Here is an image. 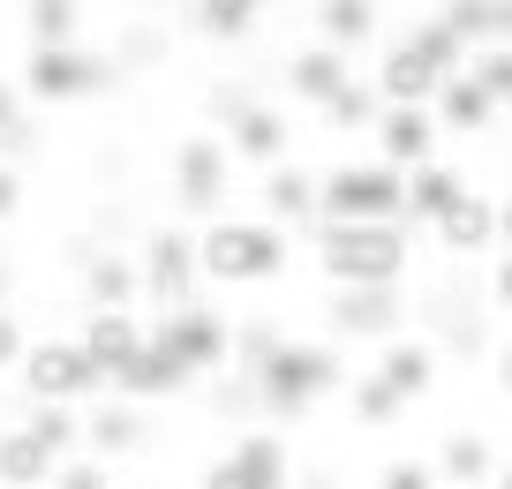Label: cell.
Returning <instances> with one entry per match:
<instances>
[{"mask_svg": "<svg viewBox=\"0 0 512 489\" xmlns=\"http://www.w3.org/2000/svg\"><path fill=\"white\" fill-rule=\"evenodd\" d=\"M339 384H347V362H339L332 339H279L264 354V369H256V414L264 422H302Z\"/></svg>", "mask_w": 512, "mask_h": 489, "instance_id": "6da1fadb", "label": "cell"}, {"mask_svg": "<svg viewBox=\"0 0 512 489\" xmlns=\"http://www.w3.org/2000/svg\"><path fill=\"white\" fill-rule=\"evenodd\" d=\"M287 234H279L272 219H234V211H219V219H204V234H196V271H204V286H272L287 279Z\"/></svg>", "mask_w": 512, "mask_h": 489, "instance_id": "7a4b0ae2", "label": "cell"}, {"mask_svg": "<svg viewBox=\"0 0 512 489\" xmlns=\"http://www.w3.org/2000/svg\"><path fill=\"white\" fill-rule=\"evenodd\" d=\"M309 249L332 286H400L415 264V226H309Z\"/></svg>", "mask_w": 512, "mask_h": 489, "instance_id": "3957f363", "label": "cell"}, {"mask_svg": "<svg viewBox=\"0 0 512 489\" xmlns=\"http://www.w3.org/2000/svg\"><path fill=\"white\" fill-rule=\"evenodd\" d=\"M407 219V174L384 158H339L317 174V226H392Z\"/></svg>", "mask_w": 512, "mask_h": 489, "instance_id": "277c9868", "label": "cell"}, {"mask_svg": "<svg viewBox=\"0 0 512 489\" xmlns=\"http://www.w3.org/2000/svg\"><path fill=\"white\" fill-rule=\"evenodd\" d=\"M113 76H121L113 53H91V46H31L16 91L38 98V106H83V98L113 91Z\"/></svg>", "mask_w": 512, "mask_h": 489, "instance_id": "5b68a950", "label": "cell"}, {"mask_svg": "<svg viewBox=\"0 0 512 489\" xmlns=\"http://www.w3.org/2000/svg\"><path fill=\"white\" fill-rule=\"evenodd\" d=\"M16 377H23V392H31V407H83V399L106 392V377H98V362L83 354V339H31Z\"/></svg>", "mask_w": 512, "mask_h": 489, "instance_id": "8992f818", "label": "cell"}, {"mask_svg": "<svg viewBox=\"0 0 512 489\" xmlns=\"http://www.w3.org/2000/svg\"><path fill=\"white\" fill-rule=\"evenodd\" d=\"M287 482H294L287 437H279V429H241V437L204 467L196 489H287Z\"/></svg>", "mask_w": 512, "mask_h": 489, "instance_id": "52a82bcc", "label": "cell"}, {"mask_svg": "<svg viewBox=\"0 0 512 489\" xmlns=\"http://www.w3.org/2000/svg\"><path fill=\"white\" fill-rule=\"evenodd\" d=\"M226 189H234V151H226V136H181L174 143V196H181V211L219 219Z\"/></svg>", "mask_w": 512, "mask_h": 489, "instance_id": "ba28073f", "label": "cell"}, {"mask_svg": "<svg viewBox=\"0 0 512 489\" xmlns=\"http://www.w3.org/2000/svg\"><path fill=\"white\" fill-rule=\"evenodd\" d=\"M136 271H144V294L166 301V309H189V301L204 294V271H196V234H189V226H151Z\"/></svg>", "mask_w": 512, "mask_h": 489, "instance_id": "9c48e42d", "label": "cell"}, {"mask_svg": "<svg viewBox=\"0 0 512 489\" xmlns=\"http://www.w3.org/2000/svg\"><path fill=\"white\" fill-rule=\"evenodd\" d=\"M151 347H166L181 369L211 377V369H226V347H234V324H226L219 309H204V301H189V309H166L159 324H151Z\"/></svg>", "mask_w": 512, "mask_h": 489, "instance_id": "30bf717a", "label": "cell"}, {"mask_svg": "<svg viewBox=\"0 0 512 489\" xmlns=\"http://www.w3.org/2000/svg\"><path fill=\"white\" fill-rule=\"evenodd\" d=\"M324 324H332V339H400L407 332V294L400 286H339L332 309H324Z\"/></svg>", "mask_w": 512, "mask_h": 489, "instance_id": "8fae6325", "label": "cell"}, {"mask_svg": "<svg viewBox=\"0 0 512 489\" xmlns=\"http://www.w3.org/2000/svg\"><path fill=\"white\" fill-rule=\"evenodd\" d=\"M369 83H377L384 106H430L437 83H445V68H437L415 38H392V46L377 53V76H369Z\"/></svg>", "mask_w": 512, "mask_h": 489, "instance_id": "7c38bea8", "label": "cell"}, {"mask_svg": "<svg viewBox=\"0 0 512 489\" xmlns=\"http://www.w3.org/2000/svg\"><path fill=\"white\" fill-rule=\"evenodd\" d=\"M256 204H264V219H272L279 234H302V226H317V174H309L302 158H279V166H264V181H256Z\"/></svg>", "mask_w": 512, "mask_h": 489, "instance_id": "4fadbf2b", "label": "cell"}, {"mask_svg": "<svg viewBox=\"0 0 512 489\" xmlns=\"http://www.w3.org/2000/svg\"><path fill=\"white\" fill-rule=\"evenodd\" d=\"M437 369H445L437 339L400 332V339H384V347H377V369H369V377H377V384H392L400 399H430V392H437Z\"/></svg>", "mask_w": 512, "mask_h": 489, "instance_id": "5bb4252c", "label": "cell"}, {"mask_svg": "<svg viewBox=\"0 0 512 489\" xmlns=\"http://www.w3.org/2000/svg\"><path fill=\"white\" fill-rule=\"evenodd\" d=\"M226 151H234L241 166H256V174H264V166H279V158H294V128H287V113L256 98L249 113H234V121H226Z\"/></svg>", "mask_w": 512, "mask_h": 489, "instance_id": "9a60e30c", "label": "cell"}, {"mask_svg": "<svg viewBox=\"0 0 512 489\" xmlns=\"http://www.w3.org/2000/svg\"><path fill=\"white\" fill-rule=\"evenodd\" d=\"M76 339H83V354L98 362V377H121V369L144 354V339H151V332L136 324V309H91Z\"/></svg>", "mask_w": 512, "mask_h": 489, "instance_id": "2e32d148", "label": "cell"}, {"mask_svg": "<svg viewBox=\"0 0 512 489\" xmlns=\"http://www.w3.org/2000/svg\"><path fill=\"white\" fill-rule=\"evenodd\" d=\"M430 241L452 256V264H467V256H482V249H497V196H482V189H467L460 204L445 211V219L430 226Z\"/></svg>", "mask_w": 512, "mask_h": 489, "instance_id": "e0dca14e", "label": "cell"}, {"mask_svg": "<svg viewBox=\"0 0 512 489\" xmlns=\"http://www.w3.org/2000/svg\"><path fill=\"white\" fill-rule=\"evenodd\" d=\"M369 136H377V158H384V166H400V174H407V166H422V158H437L430 106H384Z\"/></svg>", "mask_w": 512, "mask_h": 489, "instance_id": "ac0fdd59", "label": "cell"}, {"mask_svg": "<svg viewBox=\"0 0 512 489\" xmlns=\"http://www.w3.org/2000/svg\"><path fill=\"white\" fill-rule=\"evenodd\" d=\"M430 121H437V136H490V128H497V98H490V91H482V83L460 68V76L437 83Z\"/></svg>", "mask_w": 512, "mask_h": 489, "instance_id": "d6986e66", "label": "cell"}, {"mask_svg": "<svg viewBox=\"0 0 512 489\" xmlns=\"http://www.w3.org/2000/svg\"><path fill=\"white\" fill-rule=\"evenodd\" d=\"M53 474H61V452H53L31 422L0 429V489H46Z\"/></svg>", "mask_w": 512, "mask_h": 489, "instance_id": "ffe728a7", "label": "cell"}, {"mask_svg": "<svg viewBox=\"0 0 512 489\" xmlns=\"http://www.w3.org/2000/svg\"><path fill=\"white\" fill-rule=\"evenodd\" d=\"M189 384H196V369H181L166 347H151V339H144V354H136L121 377H106V392L144 407V399H174V392H189Z\"/></svg>", "mask_w": 512, "mask_h": 489, "instance_id": "44dd1931", "label": "cell"}, {"mask_svg": "<svg viewBox=\"0 0 512 489\" xmlns=\"http://www.w3.org/2000/svg\"><path fill=\"white\" fill-rule=\"evenodd\" d=\"M83 444H91V459L144 452V407H136V399H91V414H83Z\"/></svg>", "mask_w": 512, "mask_h": 489, "instance_id": "7402d4cb", "label": "cell"}, {"mask_svg": "<svg viewBox=\"0 0 512 489\" xmlns=\"http://www.w3.org/2000/svg\"><path fill=\"white\" fill-rule=\"evenodd\" d=\"M460 196H467V174H460V166H445V158L407 166V226H437Z\"/></svg>", "mask_w": 512, "mask_h": 489, "instance_id": "603a6c76", "label": "cell"}, {"mask_svg": "<svg viewBox=\"0 0 512 489\" xmlns=\"http://www.w3.org/2000/svg\"><path fill=\"white\" fill-rule=\"evenodd\" d=\"M437 482L445 489H490V474H497V452H490V437L482 429H445V444H437Z\"/></svg>", "mask_w": 512, "mask_h": 489, "instance_id": "cb8c5ba5", "label": "cell"}, {"mask_svg": "<svg viewBox=\"0 0 512 489\" xmlns=\"http://www.w3.org/2000/svg\"><path fill=\"white\" fill-rule=\"evenodd\" d=\"M83 294H91V309H136V301H144V271H136V256L91 249V256H83Z\"/></svg>", "mask_w": 512, "mask_h": 489, "instance_id": "d4e9b609", "label": "cell"}, {"mask_svg": "<svg viewBox=\"0 0 512 489\" xmlns=\"http://www.w3.org/2000/svg\"><path fill=\"white\" fill-rule=\"evenodd\" d=\"M377 38V0H317V46L362 53Z\"/></svg>", "mask_w": 512, "mask_h": 489, "instance_id": "484cf974", "label": "cell"}, {"mask_svg": "<svg viewBox=\"0 0 512 489\" xmlns=\"http://www.w3.org/2000/svg\"><path fill=\"white\" fill-rule=\"evenodd\" d=\"M339 83H347V53H332V46H302L287 61V91L302 98V106H324Z\"/></svg>", "mask_w": 512, "mask_h": 489, "instance_id": "4316f807", "label": "cell"}, {"mask_svg": "<svg viewBox=\"0 0 512 489\" xmlns=\"http://www.w3.org/2000/svg\"><path fill=\"white\" fill-rule=\"evenodd\" d=\"M317 113L339 128V136H369V128H377V113H384V98H377V83H354V76H347Z\"/></svg>", "mask_w": 512, "mask_h": 489, "instance_id": "83f0119b", "label": "cell"}, {"mask_svg": "<svg viewBox=\"0 0 512 489\" xmlns=\"http://www.w3.org/2000/svg\"><path fill=\"white\" fill-rule=\"evenodd\" d=\"M347 414H354L362 429H392V422L407 414V399L392 392V384H377V377L362 369V377H347Z\"/></svg>", "mask_w": 512, "mask_h": 489, "instance_id": "f1b7e54d", "label": "cell"}, {"mask_svg": "<svg viewBox=\"0 0 512 489\" xmlns=\"http://www.w3.org/2000/svg\"><path fill=\"white\" fill-rule=\"evenodd\" d=\"M23 23H31V46H76L83 0H31V8H23Z\"/></svg>", "mask_w": 512, "mask_h": 489, "instance_id": "f546056e", "label": "cell"}, {"mask_svg": "<svg viewBox=\"0 0 512 489\" xmlns=\"http://www.w3.org/2000/svg\"><path fill=\"white\" fill-rule=\"evenodd\" d=\"M437 23H445L467 53H475V46H497V0H445V8H437Z\"/></svg>", "mask_w": 512, "mask_h": 489, "instance_id": "4dcf8cb0", "label": "cell"}, {"mask_svg": "<svg viewBox=\"0 0 512 489\" xmlns=\"http://www.w3.org/2000/svg\"><path fill=\"white\" fill-rule=\"evenodd\" d=\"M467 76H475L482 91L497 98V113H512V38H497V46H475V53H467Z\"/></svg>", "mask_w": 512, "mask_h": 489, "instance_id": "1f68e13d", "label": "cell"}, {"mask_svg": "<svg viewBox=\"0 0 512 489\" xmlns=\"http://www.w3.org/2000/svg\"><path fill=\"white\" fill-rule=\"evenodd\" d=\"M196 31L204 38H249L256 31V0H196Z\"/></svg>", "mask_w": 512, "mask_h": 489, "instance_id": "d6a6232c", "label": "cell"}, {"mask_svg": "<svg viewBox=\"0 0 512 489\" xmlns=\"http://www.w3.org/2000/svg\"><path fill=\"white\" fill-rule=\"evenodd\" d=\"M31 113H23V91H16V83H8V76H0V158H8V166H16V158L23 151H31Z\"/></svg>", "mask_w": 512, "mask_h": 489, "instance_id": "836d02e7", "label": "cell"}, {"mask_svg": "<svg viewBox=\"0 0 512 489\" xmlns=\"http://www.w3.org/2000/svg\"><path fill=\"white\" fill-rule=\"evenodd\" d=\"M23 422H31L61 459H76V452H83V414H76V407H31Z\"/></svg>", "mask_w": 512, "mask_h": 489, "instance_id": "e575fe53", "label": "cell"}, {"mask_svg": "<svg viewBox=\"0 0 512 489\" xmlns=\"http://www.w3.org/2000/svg\"><path fill=\"white\" fill-rule=\"evenodd\" d=\"M437 354H467V362H482V354H490V324H482L475 309H445V339H437Z\"/></svg>", "mask_w": 512, "mask_h": 489, "instance_id": "d590c367", "label": "cell"}, {"mask_svg": "<svg viewBox=\"0 0 512 489\" xmlns=\"http://www.w3.org/2000/svg\"><path fill=\"white\" fill-rule=\"evenodd\" d=\"M407 38H415V46H422V53H430V61H437V68H445V76H460V68H467V46H460V38H452V31H445V23H437V16H422V23H407Z\"/></svg>", "mask_w": 512, "mask_h": 489, "instance_id": "8d00e7d4", "label": "cell"}, {"mask_svg": "<svg viewBox=\"0 0 512 489\" xmlns=\"http://www.w3.org/2000/svg\"><path fill=\"white\" fill-rule=\"evenodd\" d=\"M369 489H445V482H437V467H430V459H384Z\"/></svg>", "mask_w": 512, "mask_h": 489, "instance_id": "74e56055", "label": "cell"}, {"mask_svg": "<svg viewBox=\"0 0 512 489\" xmlns=\"http://www.w3.org/2000/svg\"><path fill=\"white\" fill-rule=\"evenodd\" d=\"M204 106H211V121H234V113H249V106H256V91H249V83H211Z\"/></svg>", "mask_w": 512, "mask_h": 489, "instance_id": "f35d334b", "label": "cell"}, {"mask_svg": "<svg viewBox=\"0 0 512 489\" xmlns=\"http://www.w3.org/2000/svg\"><path fill=\"white\" fill-rule=\"evenodd\" d=\"M23 347H31V332H23V316L0 301V369H16L23 362Z\"/></svg>", "mask_w": 512, "mask_h": 489, "instance_id": "ab89813d", "label": "cell"}, {"mask_svg": "<svg viewBox=\"0 0 512 489\" xmlns=\"http://www.w3.org/2000/svg\"><path fill=\"white\" fill-rule=\"evenodd\" d=\"M16 211H23V174L8 166V158H0V226L16 219Z\"/></svg>", "mask_w": 512, "mask_h": 489, "instance_id": "60d3db41", "label": "cell"}, {"mask_svg": "<svg viewBox=\"0 0 512 489\" xmlns=\"http://www.w3.org/2000/svg\"><path fill=\"white\" fill-rule=\"evenodd\" d=\"M490 301L512 309V249H497V271H490Z\"/></svg>", "mask_w": 512, "mask_h": 489, "instance_id": "b9f144b4", "label": "cell"}, {"mask_svg": "<svg viewBox=\"0 0 512 489\" xmlns=\"http://www.w3.org/2000/svg\"><path fill=\"white\" fill-rule=\"evenodd\" d=\"M490 377H497V392L512 399V339H505V347H490Z\"/></svg>", "mask_w": 512, "mask_h": 489, "instance_id": "7bdbcfd3", "label": "cell"}, {"mask_svg": "<svg viewBox=\"0 0 512 489\" xmlns=\"http://www.w3.org/2000/svg\"><path fill=\"white\" fill-rule=\"evenodd\" d=\"M497 249H512V196H497Z\"/></svg>", "mask_w": 512, "mask_h": 489, "instance_id": "ee69618b", "label": "cell"}, {"mask_svg": "<svg viewBox=\"0 0 512 489\" xmlns=\"http://www.w3.org/2000/svg\"><path fill=\"white\" fill-rule=\"evenodd\" d=\"M497 38H512V0H497Z\"/></svg>", "mask_w": 512, "mask_h": 489, "instance_id": "f6af8a7d", "label": "cell"}, {"mask_svg": "<svg viewBox=\"0 0 512 489\" xmlns=\"http://www.w3.org/2000/svg\"><path fill=\"white\" fill-rule=\"evenodd\" d=\"M490 489H512V459H497V474H490Z\"/></svg>", "mask_w": 512, "mask_h": 489, "instance_id": "bcb514c9", "label": "cell"}, {"mask_svg": "<svg viewBox=\"0 0 512 489\" xmlns=\"http://www.w3.org/2000/svg\"><path fill=\"white\" fill-rule=\"evenodd\" d=\"M8 286H16V271H8V256H0V301H8Z\"/></svg>", "mask_w": 512, "mask_h": 489, "instance_id": "7dc6e473", "label": "cell"}, {"mask_svg": "<svg viewBox=\"0 0 512 489\" xmlns=\"http://www.w3.org/2000/svg\"><path fill=\"white\" fill-rule=\"evenodd\" d=\"M106 489H136V482H106Z\"/></svg>", "mask_w": 512, "mask_h": 489, "instance_id": "c3c4849f", "label": "cell"}, {"mask_svg": "<svg viewBox=\"0 0 512 489\" xmlns=\"http://www.w3.org/2000/svg\"><path fill=\"white\" fill-rule=\"evenodd\" d=\"M46 489H61V482H46Z\"/></svg>", "mask_w": 512, "mask_h": 489, "instance_id": "681fc988", "label": "cell"}]
</instances>
